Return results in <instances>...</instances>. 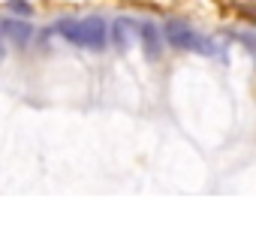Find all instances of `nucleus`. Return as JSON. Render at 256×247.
I'll use <instances>...</instances> for the list:
<instances>
[{
    "label": "nucleus",
    "instance_id": "obj_1",
    "mask_svg": "<svg viewBox=\"0 0 256 247\" xmlns=\"http://www.w3.org/2000/svg\"><path fill=\"white\" fill-rule=\"evenodd\" d=\"M163 36H166V42H169L172 48H178V52H196V46H199V34H196L187 22H178V18L166 22Z\"/></svg>",
    "mask_w": 256,
    "mask_h": 247
},
{
    "label": "nucleus",
    "instance_id": "obj_2",
    "mask_svg": "<svg viewBox=\"0 0 256 247\" xmlns=\"http://www.w3.org/2000/svg\"><path fill=\"white\" fill-rule=\"evenodd\" d=\"M78 30H82V48H90V52H100L106 48L108 42V30H106V22L90 16L84 22H78Z\"/></svg>",
    "mask_w": 256,
    "mask_h": 247
},
{
    "label": "nucleus",
    "instance_id": "obj_3",
    "mask_svg": "<svg viewBox=\"0 0 256 247\" xmlns=\"http://www.w3.org/2000/svg\"><path fill=\"white\" fill-rule=\"evenodd\" d=\"M136 36H139V24L133 22V18H118L114 24H112V40H114V46L120 48V52H126L133 42H136Z\"/></svg>",
    "mask_w": 256,
    "mask_h": 247
},
{
    "label": "nucleus",
    "instance_id": "obj_4",
    "mask_svg": "<svg viewBox=\"0 0 256 247\" xmlns=\"http://www.w3.org/2000/svg\"><path fill=\"white\" fill-rule=\"evenodd\" d=\"M0 34H4L6 40H12L16 46H28L30 36H34L30 24H24V22H12V18H0Z\"/></svg>",
    "mask_w": 256,
    "mask_h": 247
},
{
    "label": "nucleus",
    "instance_id": "obj_5",
    "mask_svg": "<svg viewBox=\"0 0 256 247\" xmlns=\"http://www.w3.org/2000/svg\"><path fill=\"white\" fill-rule=\"evenodd\" d=\"M139 36H142V42H145L148 60H160V30H157V24L145 22V24L139 28Z\"/></svg>",
    "mask_w": 256,
    "mask_h": 247
},
{
    "label": "nucleus",
    "instance_id": "obj_6",
    "mask_svg": "<svg viewBox=\"0 0 256 247\" xmlns=\"http://www.w3.org/2000/svg\"><path fill=\"white\" fill-rule=\"evenodd\" d=\"M54 30H58L66 42H72V46L82 48V30H78V22H72V18H60V22L54 24Z\"/></svg>",
    "mask_w": 256,
    "mask_h": 247
},
{
    "label": "nucleus",
    "instance_id": "obj_7",
    "mask_svg": "<svg viewBox=\"0 0 256 247\" xmlns=\"http://www.w3.org/2000/svg\"><path fill=\"white\" fill-rule=\"evenodd\" d=\"M6 6H10V12H16V16H30V12H34L28 0H10Z\"/></svg>",
    "mask_w": 256,
    "mask_h": 247
},
{
    "label": "nucleus",
    "instance_id": "obj_8",
    "mask_svg": "<svg viewBox=\"0 0 256 247\" xmlns=\"http://www.w3.org/2000/svg\"><path fill=\"white\" fill-rule=\"evenodd\" d=\"M238 40H241V46H247V52H250L253 60H256V36H253V34H241Z\"/></svg>",
    "mask_w": 256,
    "mask_h": 247
},
{
    "label": "nucleus",
    "instance_id": "obj_9",
    "mask_svg": "<svg viewBox=\"0 0 256 247\" xmlns=\"http://www.w3.org/2000/svg\"><path fill=\"white\" fill-rule=\"evenodd\" d=\"M241 16H244V18H250V22H256V4H250V6H241Z\"/></svg>",
    "mask_w": 256,
    "mask_h": 247
},
{
    "label": "nucleus",
    "instance_id": "obj_10",
    "mask_svg": "<svg viewBox=\"0 0 256 247\" xmlns=\"http://www.w3.org/2000/svg\"><path fill=\"white\" fill-rule=\"evenodd\" d=\"M6 58V48H4V42H0V60H4Z\"/></svg>",
    "mask_w": 256,
    "mask_h": 247
}]
</instances>
